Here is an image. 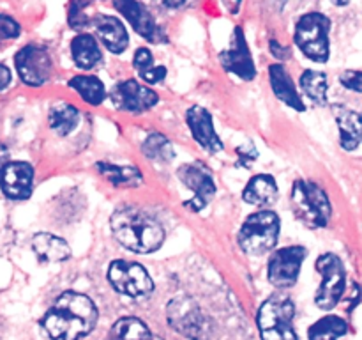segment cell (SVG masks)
Masks as SVG:
<instances>
[{
	"label": "cell",
	"instance_id": "1",
	"mask_svg": "<svg viewBox=\"0 0 362 340\" xmlns=\"http://www.w3.org/2000/svg\"><path fill=\"white\" fill-rule=\"evenodd\" d=\"M98 324V307L74 290L62 293L42 317V328L53 340H80Z\"/></svg>",
	"mask_w": 362,
	"mask_h": 340
},
{
	"label": "cell",
	"instance_id": "2",
	"mask_svg": "<svg viewBox=\"0 0 362 340\" xmlns=\"http://www.w3.org/2000/svg\"><path fill=\"white\" fill-rule=\"evenodd\" d=\"M112 234L124 248L136 254H152L165 243V229L161 223L144 209L124 205L113 211L110 218Z\"/></svg>",
	"mask_w": 362,
	"mask_h": 340
},
{
	"label": "cell",
	"instance_id": "3",
	"mask_svg": "<svg viewBox=\"0 0 362 340\" xmlns=\"http://www.w3.org/2000/svg\"><path fill=\"white\" fill-rule=\"evenodd\" d=\"M290 205L306 229H324L332 216V205L324 188L311 181H296L290 191Z\"/></svg>",
	"mask_w": 362,
	"mask_h": 340
},
{
	"label": "cell",
	"instance_id": "4",
	"mask_svg": "<svg viewBox=\"0 0 362 340\" xmlns=\"http://www.w3.org/2000/svg\"><path fill=\"white\" fill-rule=\"evenodd\" d=\"M279 230H281L279 216L274 211L262 209L244 220L237 241L244 254L258 257L271 251L278 244Z\"/></svg>",
	"mask_w": 362,
	"mask_h": 340
},
{
	"label": "cell",
	"instance_id": "5",
	"mask_svg": "<svg viewBox=\"0 0 362 340\" xmlns=\"http://www.w3.org/2000/svg\"><path fill=\"white\" fill-rule=\"evenodd\" d=\"M296 305L286 296H271L258 308L257 324L262 340H297L293 329Z\"/></svg>",
	"mask_w": 362,
	"mask_h": 340
},
{
	"label": "cell",
	"instance_id": "6",
	"mask_svg": "<svg viewBox=\"0 0 362 340\" xmlns=\"http://www.w3.org/2000/svg\"><path fill=\"white\" fill-rule=\"evenodd\" d=\"M329 32H331V20L325 14L308 13L297 21L293 42L308 59L325 64L331 55Z\"/></svg>",
	"mask_w": 362,
	"mask_h": 340
},
{
	"label": "cell",
	"instance_id": "7",
	"mask_svg": "<svg viewBox=\"0 0 362 340\" xmlns=\"http://www.w3.org/2000/svg\"><path fill=\"white\" fill-rule=\"evenodd\" d=\"M170 326L189 340H209L211 322L198 303L191 298H173L166 307Z\"/></svg>",
	"mask_w": 362,
	"mask_h": 340
},
{
	"label": "cell",
	"instance_id": "8",
	"mask_svg": "<svg viewBox=\"0 0 362 340\" xmlns=\"http://www.w3.org/2000/svg\"><path fill=\"white\" fill-rule=\"evenodd\" d=\"M322 282L315 294V305L322 310H332L346 290V271L343 261L336 254H324L315 262Z\"/></svg>",
	"mask_w": 362,
	"mask_h": 340
},
{
	"label": "cell",
	"instance_id": "9",
	"mask_svg": "<svg viewBox=\"0 0 362 340\" xmlns=\"http://www.w3.org/2000/svg\"><path fill=\"white\" fill-rule=\"evenodd\" d=\"M108 282L117 293L129 298H145L154 290V280L147 269L133 261H113L110 264Z\"/></svg>",
	"mask_w": 362,
	"mask_h": 340
},
{
	"label": "cell",
	"instance_id": "10",
	"mask_svg": "<svg viewBox=\"0 0 362 340\" xmlns=\"http://www.w3.org/2000/svg\"><path fill=\"white\" fill-rule=\"evenodd\" d=\"M177 177L182 181V184H186L187 190L193 191V198L184 202V205L193 212L202 211L216 197L214 177L204 163H186L177 170Z\"/></svg>",
	"mask_w": 362,
	"mask_h": 340
},
{
	"label": "cell",
	"instance_id": "11",
	"mask_svg": "<svg viewBox=\"0 0 362 340\" xmlns=\"http://www.w3.org/2000/svg\"><path fill=\"white\" fill-rule=\"evenodd\" d=\"M14 66L21 81L28 87H41L49 80L53 71L52 57L45 46L27 45L14 57Z\"/></svg>",
	"mask_w": 362,
	"mask_h": 340
},
{
	"label": "cell",
	"instance_id": "12",
	"mask_svg": "<svg viewBox=\"0 0 362 340\" xmlns=\"http://www.w3.org/2000/svg\"><path fill=\"white\" fill-rule=\"evenodd\" d=\"M306 255L308 250L304 246H299V244L276 250L271 255V259H269V282L274 287H278V289H286V287L296 285Z\"/></svg>",
	"mask_w": 362,
	"mask_h": 340
},
{
	"label": "cell",
	"instance_id": "13",
	"mask_svg": "<svg viewBox=\"0 0 362 340\" xmlns=\"http://www.w3.org/2000/svg\"><path fill=\"white\" fill-rule=\"evenodd\" d=\"M113 105L119 110H126L131 113H144L158 105V92L152 91L147 85H141L136 80H126L117 84L110 92Z\"/></svg>",
	"mask_w": 362,
	"mask_h": 340
},
{
	"label": "cell",
	"instance_id": "14",
	"mask_svg": "<svg viewBox=\"0 0 362 340\" xmlns=\"http://www.w3.org/2000/svg\"><path fill=\"white\" fill-rule=\"evenodd\" d=\"M219 60L225 71L237 74L243 80L250 81L257 76V67H255L253 57H251V50L246 42V35L240 27H235L232 34V42L230 48L223 50L219 53Z\"/></svg>",
	"mask_w": 362,
	"mask_h": 340
},
{
	"label": "cell",
	"instance_id": "15",
	"mask_svg": "<svg viewBox=\"0 0 362 340\" xmlns=\"http://www.w3.org/2000/svg\"><path fill=\"white\" fill-rule=\"evenodd\" d=\"M115 9L126 18L131 23V27L145 38L147 41L152 42H163L166 41V35L163 28L159 27L156 18L152 16L151 11L138 0H113Z\"/></svg>",
	"mask_w": 362,
	"mask_h": 340
},
{
	"label": "cell",
	"instance_id": "16",
	"mask_svg": "<svg viewBox=\"0 0 362 340\" xmlns=\"http://www.w3.org/2000/svg\"><path fill=\"white\" fill-rule=\"evenodd\" d=\"M0 188L11 200H27L34 190V169L27 162H7L0 172Z\"/></svg>",
	"mask_w": 362,
	"mask_h": 340
},
{
	"label": "cell",
	"instance_id": "17",
	"mask_svg": "<svg viewBox=\"0 0 362 340\" xmlns=\"http://www.w3.org/2000/svg\"><path fill=\"white\" fill-rule=\"evenodd\" d=\"M186 120L191 135H193V138L198 142V145L202 149H205L209 152H219L225 149L221 138L216 133L212 115L207 108L198 105L191 106L186 112Z\"/></svg>",
	"mask_w": 362,
	"mask_h": 340
},
{
	"label": "cell",
	"instance_id": "18",
	"mask_svg": "<svg viewBox=\"0 0 362 340\" xmlns=\"http://www.w3.org/2000/svg\"><path fill=\"white\" fill-rule=\"evenodd\" d=\"M94 23V30L98 38L101 39L106 50L112 53H122L126 52L127 45H129V35H127L126 27L122 21L117 16H110V14H98L92 20Z\"/></svg>",
	"mask_w": 362,
	"mask_h": 340
},
{
	"label": "cell",
	"instance_id": "19",
	"mask_svg": "<svg viewBox=\"0 0 362 340\" xmlns=\"http://www.w3.org/2000/svg\"><path fill=\"white\" fill-rule=\"evenodd\" d=\"M269 80H271L272 92H274L279 101H283L286 106L297 110V112H304L306 110L303 98H300V94L297 92V87L293 85L292 76H290V73L286 71V67L283 64H272L269 67Z\"/></svg>",
	"mask_w": 362,
	"mask_h": 340
},
{
	"label": "cell",
	"instance_id": "20",
	"mask_svg": "<svg viewBox=\"0 0 362 340\" xmlns=\"http://www.w3.org/2000/svg\"><path fill=\"white\" fill-rule=\"evenodd\" d=\"M334 117L339 126V144L345 151H356L361 144L362 123L361 113L356 110H350L346 106L336 105Z\"/></svg>",
	"mask_w": 362,
	"mask_h": 340
},
{
	"label": "cell",
	"instance_id": "21",
	"mask_svg": "<svg viewBox=\"0 0 362 340\" xmlns=\"http://www.w3.org/2000/svg\"><path fill=\"white\" fill-rule=\"evenodd\" d=\"M278 183L269 174H258V176L251 177L250 183L246 184L243 191L244 202L251 205H258V208L271 205L278 198Z\"/></svg>",
	"mask_w": 362,
	"mask_h": 340
},
{
	"label": "cell",
	"instance_id": "22",
	"mask_svg": "<svg viewBox=\"0 0 362 340\" xmlns=\"http://www.w3.org/2000/svg\"><path fill=\"white\" fill-rule=\"evenodd\" d=\"M32 250L45 262H62L71 257V248L62 237L48 232H39L32 237Z\"/></svg>",
	"mask_w": 362,
	"mask_h": 340
},
{
	"label": "cell",
	"instance_id": "23",
	"mask_svg": "<svg viewBox=\"0 0 362 340\" xmlns=\"http://www.w3.org/2000/svg\"><path fill=\"white\" fill-rule=\"evenodd\" d=\"M71 55L80 69H92L101 62V50L90 34H80L71 42Z\"/></svg>",
	"mask_w": 362,
	"mask_h": 340
},
{
	"label": "cell",
	"instance_id": "24",
	"mask_svg": "<svg viewBox=\"0 0 362 340\" xmlns=\"http://www.w3.org/2000/svg\"><path fill=\"white\" fill-rule=\"evenodd\" d=\"M98 172L105 177L106 181L119 188H136L144 183V176H141L138 166H120L113 165V163L99 162L95 165Z\"/></svg>",
	"mask_w": 362,
	"mask_h": 340
},
{
	"label": "cell",
	"instance_id": "25",
	"mask_svg": "<svg viewBox=\"0 0 362 340\" xmlns=\"http://www.w3.org/2000/svg\"><path fill=\"white\" fill-rule=\"evenodd\" d=\"M48 123L55 133L66 137V135L73 133L80 124V112L76 106L69 105V103H57L49 110Z\"/></svg>",
	"mask_w": 362,
	"mask_h": 340
},
{
	"label": "cell",
	"instance_id": "26",
	"mask_svg": "<svg viewBox=\"0 0 362 340\" xmlns=\"http://www.w3.org/2000/svg\"><path fill=\"white\" fill-rule=\"evenodd\" d=\"M69 87L76 91L88 105H101L106 99L105 84L94 74H76L69 80Z\"/></svg>",
	"mask_w": 362,
	"mask_h": 340
},
{
	"label": "cell",
	"instance_id": "27",
	"mask_svg": "<svg viewBox=\"0 0 362 340\" xmlns=\"http://www.w3.org/2000/svg\"><path fill=\"white\" fill-rule=\"evenodd\" d=\"M349 332V324L339 315H325L310 328V340H338Z\"/></svg>",
	"mask_w": 362,
	"mask_h": 340
},
{
	"label": "cell",
	"instance_id": "28",
	"mask_svg": "<svg viewBox=\"0 0 362 340\" xmlns=\"http://www.w3.org/2000/svg\"><path fill=\"white\" fill-rule=\"evenodd\" d=\"M152 336L151 329L147 328L141 319L122 317L113 324L110 339L112 340H148Z\"/></svg>",
	"mask_w": 362,
	"mask_h": 340
},
{
	"label": "cell",
	"instance_id": "29",
	"mask_svg": "<svg viewBox=\"0 0 362 340\" xmlns=\"http://www.w3.org/2000/svg\"><path fill=\"white\" fill-rule=\"evenodd\" d=\"M300 87L306 92L310 99H313L317 105H325L327 103V76L322 71L306 69L300 74Z\"/></svg>",
	"mask_w": 362,
	"mask_h": 340
},
{
	"label": "cell",
	"instance_id": "30",
	"mask_svg": "<svg viewBox=\"0 0 362 340\" xmlns=\"http://www.w3.org/2000/svg\"><path fill=\"white\" fill-rule=\"evenodd\" d=\"M141 151L152 162L159 163H168L175 158V151H173V145L165 135L161 133H151L145 138L144 145H141Z\"/></svg>",
	"mask_w": 362,
	"mask_h": 340
},
{
	"label": "cell",
	"instance_id": "31",
	"mask_svg": "<svg viewBox=\"0 0 362 340\" xmlns=\"http://www.w3.org/2000/svg\"><path fill=\"white\" fill-rule=\"evenodd\" d=\"M90 0H73L69 9V25L74 30H83L88 25V18L85 14V7Z\"/></svg>",
	"mask_w": 362,
	"mask_h": 340
},
{
	"label": "cell",
	"instance_id": "32",
	"mask_svg": "<svg viewBox=\"0 0 362 340\" xmlns=\"http://www.w3.org/2000/svg\"><path fill=\"white\" fill-rule=\"evenodd\" d=\"M20 32L21 27L14 18H11L9 14H0V42L7 39H16Z\"/></svg>",
	"mask_w": 362,
	"mask_h": 340
},
{
	"label": "cell",
	"instance_id": "33",
	"mask_svg": "<svg viewBox=\"0 0 362 340\" xmlns=\"http://www.w3.org/2000/svg\"><path fill=\"white\" fill-rule=\"evenodd\" d=\"M339 81H341L343 87L350 89V91H356V92H361V85H362V73L357 69H350V71H345V73L339 76Z\"/></svg>",
	"mask_w": 362,
	"mask_h": 340
},
{
	"label": "cell",
	"instance_id": "34",
	"mask_svg": "<svg viewBox=\"0 0 362 340\" xmlns=\"http://www.w3.org/2000/svg\"><path fill=\"white\" fill-rule=\"evenodd\" d=\"M133 66L136 67L140 73H141V71H145V69H148V67L154 66V57H152L151 50H148V48H138L136 52H134Z\"/></svg>",
	"mask_w": 362,
	"mask_h": 340
},
{
	"label": "cell",
	"instance_id": "35",
	"mask_svg": "<svg viewBox=\"0 0 362 340\" xmlns=\"http://www.w3.org/2000/svg\"><path fill=\"white\" fill-rule=\"evenodd\" d=\"M140 76L144 78L147 84H159V81H163L166 78V67L163 66H152L148 67V69L141 71Z\"/></svg>",
	"mask_w": 362,
	"mask_h": 340
},
{
	"label": "cell",
	"instance_id": "36",
	"mask_svg": "<svg viewBox=\"0 0 362 340\" xmlns=\"http://www.w3.org/2000/svg\"><path fill=\"white\" fill-rule=\"evenodd\" d=\"M251 147H253V145L247 144V145H244V147L237 149V154H239V165L250 166L251 163H253L255 159H257V156H250V149Z\"/></svg>",
	"mask_w": 362,
	"mask_h": 340
},
{
	"label": "cell",
	"instance_id": "37",
	"mask_svg": "<svg viewBox=\"0 0 362 340\" xmlns=\"http://www.w3.org/2000/svg\"><path fill=\"white\" fill-rule=\"evenodd\" d=\"M11 78L13 76H11L9 67L4 66V64H0V91H4V89L11 84Z\"/></svg>",
	"mask_w": 362,
	"mask_h": 340
},
{
	"label": "cell",
	"instance_id": "38",
	"mask_svg": "<svg viewBox=\"0 0 362 340\" xmlns=\"http://www.w3.org/2000/svg\"><path fill=\"white\" fill-rule=\"evenodd\" d=\"M240 2H243V0H219V4H221V6L225 7L230 14L239 13Z\"/></svg>",
	"mask_w": 362,
	"mask_h": 340
},
{
	"label": "cell",
	"instance_id": "39",
	"mask_svg": "<svg viewBox=\"0 0 362 340\" xmlns=\"http://www.w3.org/2000/svg\"><path fill=\"white\" fill-rule=\"evenodd\" d=\"M271 52L274 53L278 59H288V48H283L278 41H271Z\"/></svg>",
	"mask_w": 362,
	"mask_h": 340
},
{
	"label": "cell",
	"instance_id": "40",
	"mask_svg": "<svg viewBox=\"0 0 362 340\" xmlns=\"http://www.w3.org/2000/svg\"><path fill=\"white\" fill-rule=\"evenodd\" d=\"M6 163H7V149L4 147V145H0V172H2Z\"/></svg>",
	"mask_w": 362,
	"mask_h": 340
},
{
	"label": "cell",
	"instance_id": "41",
	"mask_svg": "<svg viewBox=\"0 0 362 340\" xmlns=\"http://www.w3.org/2000/svg\"><path fill=\"white\" fill-rule=\"evenodd\" d=\"M166 6L170 7H179V6H184L186 4V0H165Z\"/></svg>",
	"mask_w": 362,
	"mask_h": 340
},
{
	"label": "cell",
	"instance_id": "42",
	"mask_svg": "<svg viewBox=\"0 0 362 340\" xmlns=\"http://www.w3.org/2000/svg\"><path fill=\"white\" fill-rule=\"evenodd\" d=\"M332 4H336V6H346V4L350 2V0H331Z\"/></svg>",
	"mask_w": 362,
	"mask_h": 340
},
{
	"label": "cell",
	"instance_id": "43",
	"mask_svg": "<svg viewBox=\"0 0 362 340\" xmlns=\"http://www.w3.org/2000/svg\"><path fill=\"white\" fill-rule=\"evenodd\" d=\"M148 340H163V339H159V336H154V335H152L151 339H148Z\"/></svg>",
	"mask_w": 362,
	"mask_h": 340
},
{
	"label": "cell",
	"instance_id": "44",
	"mask_svg": "<svg viewBox=\"0 0 362 340\" xmlns=\"http://www.w3.org/2000/svg\"><path fill=\"white\" fill-rule=\"evenodd\" d=\"M276 2H279V4H283V2H286V0H276Z\"/></svg>",
	"mask_w": 362,
	"mask_h": 340
}]
</instances>
